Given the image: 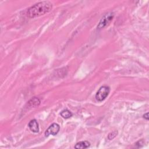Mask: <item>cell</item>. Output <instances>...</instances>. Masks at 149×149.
<instances>
[{"mask_svg": "<svg viewBox=\"0 0 149 149\" xmlns=\"http://www.w3.org/2000/svg\"><path fill=\"white\" fill-rule=\"evenodd\" d=\"M61 115L65 119H68L72 116V113L68 109H63L61 112Z\"/></svg>", "mask_w": 149, "mask_h": 149, "instance_id": "8", "label": "cell"}, {"mask_svg": "<svg viewBox=\"0 0 149 149\" xmlns=\"http://www.w3.org/2000/svg\"><path fill=\"white\" fill-rule=\"evenodd\" d=\"M28 126L30 130L34 133H38L39 132V126L36 119L31 120L28 124Z\"/></svg>", "mask_w": 149, "mask_h": 149, "instance_id": "5", "label": "cell"}, {"mask_svg": "<svg viewBox=\"0 0 149 149\" xmlns=\"http://www.w3.org/2000/svg\"><path fill=\"white\" fill-rule=\"evenodd\" d=\"M113 17V15L112 13H107L100 20L99 22V24L97 26L98 29H101L105 27L107 25H108L111 21L112 20Z\"/></svg>", "mask_w": 149, "mask_h": 149, "instance_id": "3", "label": "cell"}, {"mask_svg": "<svg viewBox=\"0 0 149 149\" xmlns=\"http://www.w3.org/2000/svg\"><path fill=\"white\" fill-rule=\"evenodd\" d=\"M52 5L48 1H41L31 6L27 10V16L30 18H34L45 15L51 10Z\"/></svg>", "mask_w": 149, "mask_h": 149, "instance_id": "1", "label": "cell"}, {"mask_svg": "<svg viewBox=\"0 0 149 149\" xmlns=\"http://www.w3.org/2000/svg\"><path fill=\"white\" fill-rule=\"evenodd\" d=\"M143 118L145 119H146V120H148V113L147 112V113H145L144 115H143Z\"/></svg>", "mask_w": 149, "mask_h": 149, "instance_id": "10", "label": "cell"}, {"mask_svg": "<svg viewBox=\"0 0 149 149\" xmlns=\"http://www.w3.org/2000/svg\"><path fill=\"white\" fill-rule=\"evenodd\" d=\"M60 126L58 124L56 123H54L52 125H51L46 130L45 132V136L46 137H48L49 135H56L59 131Z\"/></svg>", "mask_w": 149, "mask_h": 149, "instance_id": "4", "label": "cell"}, {"mask_svg": "<svg viewBox=\"0 0 149 149\" xmlns=\"http://www.w3.org/2000/svg\"><path fill=\"white\" fill-rule=\"evenodd\" d=\"M118 134V132L115 130V131H113L112 132H111L110 133L108 134V139L109 140H111L112 139H113Z\"/></svg>", "mask_w": 149, "mask_h": 149, "instance_id": "9", "label": "cell"}, {"mask_svg": "<svg viewBox=\"0 0 149 149\" xmlns=\"http://www.w3.org/2000/svg\"><path fill=\"white\" fill-rule=\"evenodd\" d=\"M110 92V88L108 86H104L101 87L95 94V99L101 102L104 101Z\"/></svg>", "mask_w": 149, "mask_h": 149, "instance_id": "2", "label": "cell"}, {"mask_svg": "<svg viewBox=\"0 0 149 149\" xmlns=\"http://www.w3.org/2000/svg\"><path fill=\"white\" fill-rule=\"evenodd\" d=\"M90 143L87 141H80L76 143V144L74 146V148L76 149H83V148H87L88 147H90Z\"/></svg>", "mask_w": 149, "mask_h": 149, "instance_id": "6", "label": "cell"}, {"mask_svg": "<svg viewBox=\"0 0 149 149\" xmlns=\"http://www.w3.org/2000/svg\"><path fill=\"white\" fill-rule=\"evenodd\" d=\"M40 103V100L37 98V97H34L31 98L29 102H28V105L31 107H34L36 106H38Z\"/></svg>", "mask_w": 149, "mask_h": 149, "instance_id": "7", "label": "cell"}]
</instances>
